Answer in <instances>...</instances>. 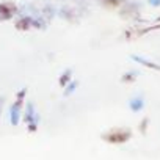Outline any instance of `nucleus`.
Segmentation results:
<instances>
[{"mask_svg":"<svg viewBox=\"0 0 160 160\" xmlns=\"http://www.w3.org/2000/svg\"><path fill=\"white\" fill-rule=\"evenodd\" d=\"M24 121L27 122V126H28V130H30V132H35V130L38 129L39 116H38V113L35 112V105H33L32 102H28V104H27V107H25Z\"/></svg>","mask_w":160,"mask_h":160,"instance_id":"3","label":"nucleus"},{"mask_svg":"<svg viewBox=\"0 0 160 160\" xmlns=\"http://www.w3.org/2000/svg\"><path fill=\"white\" fill-rule=\"evenodd\" d=\"M19 13L18 5L13 2H0V21H10Z\"/></svg>","mask_w":160,"mask_h":160,"instance_id":"4","label":"nucleus"},{"mask_svg":"<svg viewBox=\"0 0 160 160\" xmlns=\"http://www.w3.org/2000/svg\"><path fill=\"white\" fill-rule=\"evenodd\" d=\"M132 60L138 61L140 64H143V66H146V68H151V69H155V71L160 72V64H157V63H152V61H149V60H144L143 57H138V55H132Z\"/></svg>","mask_w":160,"mask_h":160,"instance_id":"6","label":"nucleus"},{"mask_svg":"<svg viewBox=\"0 0 160 160\" xmlns=\"http://www.w3.org/2000/svg\"><path fill=\"white\" fill-rule=\"evenodd\" d=\"M135 78H137V74H135V72H127V74H124V77H122V82H133Z\"/></svg>","mask_w":160,"mask_h":160,"instance_id":"10","label":"nucleus"},{"mask_svg":"<svg viewBox=\"0 0 160 160\" xmlns=\"http://www.w3.org/2000/svg\"><path fill=\"white\" fill-rule=\"evenodd\" d=\"M2 107H3V99H0V115H2Z\"/></svg>","mask_w":160,"mask_h":160,"instance_id":"14","label":"nucleus"},{"mask_svg":"<svg viewBox=\"0 0 160 160\" xmlns=\"http://www.w3.org/2000/svg\"><path fill=\"white\" fill-rule=\"evenodd\" d=\"M102 2L107 3V5H113V7H116V5L122 3V0H102Z\"/></svg>","mask_w":160,"mask_h":160,"instance_id":"11","label":"nucleus"},{"mask_svg":"<svg viewBox=\"0 0 160 160\" xmlns=\"http://www.w3.org/2000/svg\"><path fill=\"white\" fill-rule=\"evenodd\" d=\"M71 69H66L61 75H60V80H58V83H60V87H66L68 83H69V80H71Z\"/></svg>","mask_w":160,"mask_h":160,"instance_id":"8","label":"nucleus"},{"mask_svg":"<svg viewBox=\"0 0 160 160\" xmlns=\"http://www.w3.org/2000/svg\"><path fill=\"white\" fill-rule=\"evenodd\" d=\"M157 21H158V22H160V16H158V18H157Z\"/></svg>","mask_w":160,"mask_h":160,"instance_id":"15","label":"nucleus"},{"mask_svg":"<svg viewBox=\"0 0 160 160\" xmlns=\"http://www.w3.org/2000/svg\"><path fill=\"white\" fill-rule=\"evenodd\" d=\"M44 28V24L39 22L38 19H32L30 16H24L16 22V28L18 30H30V28Z\"/></svg>","mask_w":160,"mask_h":160,"instance_id":"5","label":"nucleus"},{"mask_svg":"<svg viewBox=\"0 0 160 160\" xmlns=\"http://www.w3.org/2000/svg\"><path fill=\"white\" fill-rule=\"evenodd\" d=\"M77 85H78L77 82H71V83H68V85H66L68 88L64 90V96H69V94H71V93H72V91L77 88Z\"/></svg>","mask_w":160,"mask_h":160,"instance_id":"9","label":"nucleus"},{"mask_svg":"<svg viewBox=\"0 0 160 160\" xmlns=\"http://www.w3.org/2000/svg\"><path fill=\"white\" fill-rule=\"evenodd\" d=\"M129 105H130L132 112H140V110L144 107V101H143V98H133Z\"/></svg>","mask_w":160,"mask_h":160,"instance_id":"7","label":"nucleus"},{"mask_svg":"<svg viewBox=\"0 0 160 160\" xmlns=\"http://www.w3.org/2000/svg\"><path fill=\"white\" fill-rule=\"evenodd\" d=\"M102 138L107 143L121 144V143H126L132 138V130L127 129V127H115V129H110L108 132H105L102 135Z\"/></svg>","mask_w":160,"mask_h":160,"instance_id":"1","label":"nucleus"},{"mask_svg":"<svg viewBox=\"0 0 160 160\" xmlns=\"http://www.w3.org/2000/svg\"><path fill=\"white\" fill-rule=\"evenodd\" d=\"M151 7H160V0H148Z\"/></svg>","mask_w":160,"mask_h":160,"instance_id":"13","label":"nucleus"},{"mask_svg":"<svg viewBox=\"0 0 160 160\" xmlns=\"http://www.w3.org/2000/svg\"><path fill=\"white\" fill-rule=\"evenodd\" d=\"M25 94H27V90L22 88L18 96H16V102L11 105V110H10V121L13 126H18L19 124V118H21V110H22V105H24V99H25Z\"/></svg>","mask_w":160,"mask_h":160,"instance_id":"2","label":"nucleus"},{"mask_svg":"<svg viewBox=\"0 0 160 160\" xmlns=\"http://www.w3.org/2000/svg\"><path fill=\"white\" fill-rule=\"evenodd\" d=\"M146 129H148V118H144V119L141 121V124H140V130H141V133H144Z\"/></svg>","mask_w":160,"mask_h":160,"instance_id":"12","label":"nucleus"}]
</instances>
